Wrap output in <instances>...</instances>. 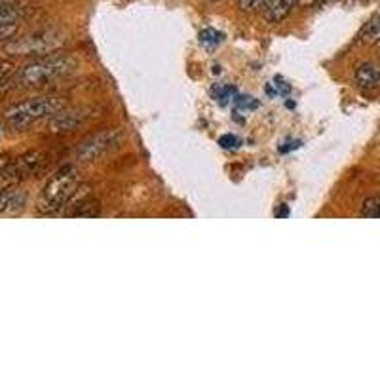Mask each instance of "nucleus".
<instances>
[{"instance_id": "17", "label": "nucleus", "mask_w": 380, "mask_h": 380, "mask_svg": "<svg viewBox=\"0 0 380 380\" xmlns=\"http://www.w3.org/2000/svg\"><path fill=\"white\" fill-rule=\"evenodd\" d=\"M13 71H16V65H13L12 61L0 59V82L10 80V76L13 75Z\"/></svg>"}, {"instance_id": "16", "label": "nucleus", "mask_w": 380, "mask_h": 380, "mask_svg": "<svg viewBox=\"0 0 380 380\" xmlns=\"http://www.w3.org/2000/svg\"><path fill=\"white\" fill-rule=\"evenodd\" d=\"M268 2H270V0H238V6H240L242 12L253 13V12L262 10V8L266 6Z\"/></svg>"}, {"instance_id": "22", "label": "nucleus", "mask_w": 380, "mask_h": 380, "mask_svg": "<svg viewBox=\"0 0 380 380\" xmlns=\"http://www.w3.org/2000/svg\"><path fill=\"white\" fill-rule=\"evenodd\" d=\"M10 92V80L0 82V99H4V95Z\"/></svg>"}, {"instance_id": "23", "label": "nucleus", "mask_w": 380, "mask_h": 380, "mask_svg": "<svg viewBox=\"0 0 380 380\" xmlns=\"http://www.w3.org/2000/svg\"><path fill=\"white\" fill-rule=\"evenodd\" d=\"M10 164H12V160H10V158H6V156H0V171H4V169H6Z\"/></svg>"}, {"instance_id": "13", "label": "nucleus", "mask_w": 380, "mask_h": 380, "mask_svg": "<svg viewBox=\"0 0 380 380\" xmlns=\"http://www.w3.org/2000/svg\"><path fill=\"white\" fill-rule=\"evenodd\" d=\"M23 16H25L23 8H19L16 2H12V4H2V6H0V25L18 23Z\"/></svg>"}, {"instance_id": "7", "label": "nucleus", "mask_w": 380, "mask_h": 380, "mask_svg": "<svg viewBox=\"0 0 380 380\" xmlns=\"http://www.w3.org/2000/svg\"><path fill=\"white\" fill-rule=\"evenodd\" d=\"M27 194L21 188L10 187L0 190V215H18L25 209Z\"/></svg>"}, {"instance_id": "25", "label": "nucleus", "mask_w": 380, "mask_h": 380, "mask_svg": "<svg viewBox=\"0 0 380 380\" xmlns=\"http://www.w3.org/2000/svg\"><path fill=\"white\" fill-rule=\"evenodd\" d=\"M289 213H287V207H283L281 212H276V217H287Z\"/></svg>"}, {"instance_id": "18", "label": "nucleus", "mask_w": 380, "mask_h": 380, "mask_svg": "<svg viewBox=\"0 0 380 380\" xmlns=\"http://www.w3.org/2000/svg\"><path fill=\"white\" fill-rule=\"evenodd\" d=\"M234 105L238 109H243V111H255L257 106H259V101L253 99V97H236Z\"/></svg>"}, {"instance_id": "15", "label": "nucleus", "mask_w": 380, "mask_h": 380, "mask_svg": "<svg viewBox=\"0 0 380 380\" xmlns=\"http://www.w3.org/2000/svg\"><path fill=\"white\" fill-rule=\"evenodd\" d=\"M362 215L369 219H380V196H373L363 202Z\"/></svg>"}, {"instance_id": "24", "label": "nucleus", "mask_w": 380, "mask_h": 380, "mask_svg": "<svg viewBox=\"0 0 380 380\" xmlns=\"http://www.w3.org/2000/svg\"><path fill=\"white\" fill-rule=\"evenodd\" d=\"M287 145H289V147H281V152H289V150H291V149H297V147H300V143H299V141H295V143H287Z\"/></svg>"}, {"instance_id": "10", "label": "nucleus", "mask_w": 380, "mask_h": 380, "mask_svg": "<svg viewBox=\"0 0 380 380\" xmlns=\"http://www.w3.org/2000/svg\"><path fill=\"white\" fill-rule=\"evenodd\" d=\"M297 4L299 0H270L264 6V18L268 23H281Z\"/></svg>"}, {"instance_id": "11", "label": "nucleus", "mask_w": 380, "mask_h": 380, "mask_svg": "<svg viewBox=\"0 0 380 380\" xmlns=\"http://www.w3.org/2000/svg\"><path fill=\"white\" fill-rule=\"evenodd\" d=\"M73 212H69L71 217H97L99 215V202L97 200H92L87 198V196H84V198H80L78 202H76Z\"/></svg>"}, {"instance_id": "20", "label": "nucleus", "mask_w": 380, "mask_h": 380, "mask_svg": "<svg viewBox=\"0 0 380 380\" xmlns=\"http://www.w3.org/2000/svg\"><path fill=\"white\" fill-rule=\"evenodd\" d=\"M219 145H221L223 149H238V145H240V139H238L236 135L228 133V135H223V137L219 139Z\"/></svg>"}, {"instance_id": "1", "label": "nucleus", "mask_w": 380, "mask_h": 380, "mask_svg": "<svg viewBox=\"0 0 380 380\" xmlns=\"http://www.w3.org/2000/svg\"><path fill=\"white\" fill-rule=\"evenodd\" d=\"M80 173L73 166L59 169L44 187L42 194L38 198V212L56 213L63 207H67L76 198V194L80 192Z\"/></svg>"}, {"instance_id": "9", "label": "nucleus", "mask_w": 380, "mask_h": 380, "mask_svg": "<svg viewBox=\"0 0 380 380\" xmlns=\"http://www.w3.org/2000/svg\"><path fill=\"white\" fill-rule=\"evenodd\" d=\"M13 166L18 169V173L21 175V179H27V177L42 171L44 166H46V156L42 152H27V154L19 156Z\"/></svg>"}, {"instance_id": "26", "label": "nucleus", "mask_w": 380, "mask_h": 380, "mask_svg": "<svg viewBox=\"0 0 380 380\" xmlns=\"http://www.w3.org/2000/svg\"><path fill=\"white\" fill-rule=\"evenodd\" d=\"M12 2H16V0H0V6L2 4H12Z\"/></svg>"}, {"instance_id": "5", "label": "nucleus", "mask_w": 380, "mask_h": 380, "mask_svg": "<svg viewBox=\"0 0 380 380\" xmlns=\"http://www.w3.org/2000/svg\"><path fill=\"white\" fill-rule=\"evenodd\" d=\"M120 139H122L120 130H114V128L101 130L97 131V133H94L92 137H87L86 141L78 147L76 156H78V160H82V162H94V160L101 158L103 154H106L109 150L116 149Z\"/></svg>"}, {"instance_id": "14", "label": "nucleus", "mask_w": 380, "mask_h": 380, "mask_svg": "<svg viewBox=\"0 0 380 380\" xmlns=\"http://www.w3.org/2000/svg\"><path fill=\"white\" fill-rule=\"evenodd\" d=\"M225 40V35L217 29H204V31L200 32V44L202 46H206V48H215L219 44Z\"/></svg>"}, {"instance_id": "6", "label": "nucleus", "mask_w": 380, "mask_h": 380, "mask_svg": "<svg viewBox=\"0 0 380 380\" xmlns=\"http://www.w3.org/2000/svg\"><path fill=\"white\" fill-rule=\"evenodd\" d=\"M95 116V109H73V111H65L57 113L50 120V131L51 133H71L76 131L80 125H84L87 120Z\"/></svg>"}, {"instance_id": "2", "label": "nucleus", "mask_w": 380, "mask_h": 380, "mask_svg": "<svg viewBox=\"0 0 380 380\" xmlns=\"http://www.w3.org/2000/svg\"><path fill=\"white\" fill-rule=\"evenodd\" d=\"M76 67V61L67 54H48L37 61L29 63L16 75V82L19 86L35 87L50 84V82L69 75Z\"/></svg>"}, {"instance_id": "19", "label": "nucleus", "mask_w": 380, "mask_h": 380, "mask_svg": "<svg viewBox=\"0 0 380 380\" xmlns=\"http://www.w3.org/2000/svg\"><path fill=\"white\" fill-rule=\"evenodd\" d=\"M18 32V23H8V25H0V42H6Z\"/></svg>"}, {"instance_id": "4", "label": "nucleus", "mask_w": 380, "mask_h": 380, "mask_svg": "<svg viewBox=\"0 0 380 380\" xmlns=\"http://www.w3.org/2000/svg\"><path fill=\"white\" fill-rule=\"evenodd\" d=\"M63 44V35L57 31H38L25 38H19L6 48L12 56H48Z\"/></svg>"}, {"instance_id": "27", "label": "nucleus", "mask_w": 380, "mask_h": 380, "mask_svg": "<svg viewBox=\"0 0 380 380\" xmlns=\"http://www.w3.org/2000/svg\"><path fill=\"white\" fill-rule=\"evenodd\" d=\"M212 2H217V0H212Z\"/></svg>"}, {"instance_id": "8", "label": "nucleus", "mask_w": 380, "mask_h": 380, "mask_svg": "<svg viewBox=\"0 0 380 380\" xmlns=\"http://www.w3.org/2000/svg\"><path fill=\"white\" fill-rule=\"evenodd\" d=\"M354 80L357 87H362L365 92H373L380 87V67L374 63H362L357 65L354 73Z\"/></svg>"}, {"instance_id": "12", "label": "nucleus", "mask_w": 380, "mask_h": 380, "mask_svg": "<svg viewBox=\"0 0 380 380\" xmlns=\"http://www.w3.org/2000/svg\"><path fill=\"white\" fill-rule=\"evenodd\" d=\"M360 40L363 44H380V16L374 13L360 31Z\"/></svg>"}, {"instance_id": "3", "label": "nucleus", "mask_w": 380, "mask_h": 380, "mask_svg": "<svg viewBox=\"0 0 380 380\" xmlns=\"http://www.w3.org/2000/svg\"><path fill=\"white\" fill-rule=\"evenodd\" d=\"M65 109V101L61 97H37V99H29L13 105L8 109L4 114V122L10 125L12 130H23L27 125L35 124L38 120L51 118L57 113H61Z\"/></svg>"}, {"instance_id": "21", "label": "nucleus", "mask_w": 380, "mask_h": 380, "mask_svg": "<svg viewBox=\"0 0 380 380\" xmlns=\"http://www.w3.org/2000/svg\"><path fill=\"white\" fill-rule=\"evenodd\" d=\"M274 87H276V94L281 95V97H287V95H289V92H291V87L287 86L286 82L281 80V78H276Z\"/></svg>"}]
</instances>
